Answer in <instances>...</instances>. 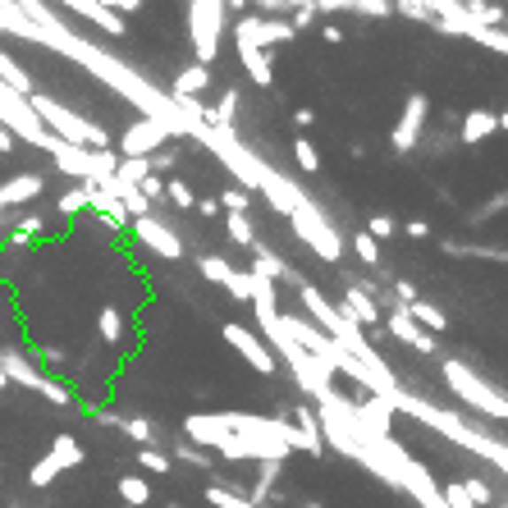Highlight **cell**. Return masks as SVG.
<instances>
[{
  "label": "cell",
  "mask_w": 508,
  "mask_h": 508,
  "mask_svg": "<svg viewBox=\"0 0 508 508\" xmlns=\"http://www.w3.org/2000/svg\"><path fill=\"white\" fill-rule=\"evenodd\" d=\"M183 435L197 449H216L220 458H252V463H284L293 449L312 453L307 435L284 417H252V412H193Z\"/></svg>",
  "instance_id": "6da1fadb"
},
{
  "label": "cell",
  "mask_w": 508,
  "mask_h": 508,
  "mask_svg": "<svg viewBox=\"0 0 508 508\" xmlns=\"http://www.w3.org/2000/svg\"><path fill=\"white\" fill-rule=\"evenodd\" d=\"M28 105H33V115H37L50 133H56V138L78 142V147H92V151H105V147H111V133H105L101 124H92V119H83L78 111H69V105H60L56 96L33 92Z\"/></svg>",
  "instance_id": "7a4b0ae2"
},
{
  "label": "cell",
  "mask_w": 508,
  "mask_h": 508,
  "mask_svg": "<svg viewBox=\"0 0 508 508\" xmlns=\"http://www.w3.org/2000/svg\"><path fill=\"white\" fill-rule=\"evenodd\" d=\"M440 376H444V385L453 389V398H463L467 408L486 412V417H495V421H508V398H504V389L490 385V381H481L467 362L444 358V362H440Z\"/></svg>",
  "instance_id": "3957f363"
},
{
  "label": "cell",
  "mask_w": 508,
  "mask_h": 508,
  "mask_svg": "<svg viewBox=\"0 0 508 508\" xmlns=\"http://www.w3.org/2000/svg\"><path fill=\"white\" fill-rule=\"evenodd\" d=\"M0 124H5V133H14V138H23L28 147H37V151H60L65 147V138H56L37 115H33V105H28V96L23 92H14V88H5L0 83Z\"/></svg>",
  "instance_id": "277c9868"
},
{
  "label": "cell",
  "mask_w": 508,
  "mask_h": 508,
  "mask_svg": "<svg viewBox=\"0 0 508 508\" xmlns=\"http://www.w3.org/2000/svg\"><path fill=\"white\" fill-rule=\"evenodd\" d=\"M225 0H189V42L197 65H211L220 56V33H225Z\"/></svg>",
  "instance_id": "5b68a950"
},
{
  "label": "cell",
  "mask_w": 508,
  "mask_h": 508,
  "mask_svg": "<svg viewBox=\"0 0 508 508\" xmlns=\"http://www.w3.org/2000/svg\"><path fill=\"white\" fill-rule=\"evenodd\" d=\"M289 229L298 234V243H307L320 261H339L343 257V234L330 225V216L316 202L303 211H289Z\"/></svg>",
  "instance_id": "8992f818"
},
{
  "label": "cell",
  "mask_w": 508,
  "mask_h": 508,
  "mask_svg": "<svg viewBox=\"0 0 508 508\" xmlns=\"http://www.w3.org/2000/svg\"><path fill=\"white\" fill-rule=\"evenodd\" d=\"M50 160H56V170L69 174V179H83V183H105L115 174L119 156L105 147V151H92V147H78V142H65L60 151H50Z\"/></svg>",
  "instance_id": "52a82bcc"
},
{
  "label": "cell",
  "mask_w": 508,
  "mask_h": 508,
  "mask_svg": "<svg viewBox=\"0 0 508 508\" xmlns=\"http://www.w3.org/2000/svg\"><path fill=\"white\" fill-rule=\"evenodd\" d=\"M293 37V23L289 19H261V14H243L234 23V50H275L289 46Z\"/></svg>",
  "instance_id": "ba28073f"
},
{
  "label": "cell",
  "mask_w": 508,
  "mask_h": 508,
  "mask_svg": "<svg viewBox=\"0 0 508 508\" xmlns=\"http://www.w3.org/2000/svg\"><path fill=\"white\" fill-rule=\"evenodd\" d=\"M78 463H83V444H78V435H56L50 440V453L46 458H37L33 463V472H28V486H50L60 472H73Z\"/></svg>",
  "instance_id": "9c48e42d"
},
{
  "label": "cell",
  "mask_w": 508,
  "mask_h": 508,
  "mask_svg": "<svg viewBox=\"0 0 508 508\" xmlns=\"http://www.w3.org/2000/svg\"><path fill=\"white\" fill-rule=\"evenodd\" d=\"M225 343L243 358L252 371H261V376H275L280 371V358L271 353V343H261V335H252L248 326H234V320H225Z\"/></svg>",
  "instance_id": "30bf717a"
},
{
  "label": "cell",
  "mask_w": 508,
  "mask_h": 508,
  "mask_svg": "<svg viewBox=\"0 0 508 508\" xmlns=\"http://www.w3.org/2000/svg\"><path fill=\"white\" fill-rule=\"evenodd\" d=\"M0 371H5V381H19V385L37 389L42 398H50L56 408H69V404H73V398H69V389H65L60 381H46L37 366H28V362H23V358H14V353H5V358H0Z\"/></svg>",
  "instance_id": "8fae6325"
},
{
  "label": "cell",
  "mask_w": 508,
  "mask_h": 508,
  "mask_svg": "<svg viewBox=\"0 0 508 508\" xmlns=\"http://www.w3.org/2000/svg\"><path fill=\"white\" fill-rule=\"evenodd\" d=\"M426 115H431V101H426L421 92H412L408 101H404V115H398V124H394V133H389V147L398 151V156H408L417 142H421V128H426Z\"/></svg>",
  "instance_id": "7c38bea8"
},
{
  "label": "cell",
  "mask_w": 508,
  "mask_h": 508,
  "mask_svg": "<svg viewBox=\"0 0 508 508\" xmlns=\"http://www.w3.org/2000/svg\"><path fill=\"white\" fill-rule=\"evenodd\" d=\"M170 138H174V133H170L165 124H156V119H133V124L119 133V156H142V160H151Z\"/></svg>",
  "instance_id": "4fadbf2b"
},
{
  "label": "cell",
  "mask_w": 508,
  "mask_h": 508,
  "mask_svg": "<svg viewBox=\"0 0 508 508\" xmlns=\"http://www.w3.org/2000/svg\"><path fill=\"white\" fill-rule=\"evenodd\" d=\"M133 238H138L142 248H151L160 261H179L183 257V238L160 216H138V220H133Z\"/></svg>",
  "instance_id": "5bb4252c"
},
{
  "label": "cell",
  "mask_w": 508,
  "mask_h": 508,
  "mask_svg": "<svg viewBox=\"0 0 508 508\" xmlns=\"http://www.w3.org/2000/svg\"><path fill=\"white\" fill-rule=\"evenodd\" d=\"M197 271H202L211 284H220L229 298H238V303L252 298V271H234L225 257H197Z\"/></svg>",
  "instance_id": "9a60e30c"
},
{
  "label": "cell",
  "mask_w": 508,
  "mask_h": 508,
  "mask_svg": "<svg viewBox=\"0 0 508 508\" xmlns=\"http://www.w3.org/2000/svg\"><path fill=\"white\" fill-rule=\"evenodd\" d=\"M50 5H65V10H73L78 19L96 23V28H101V33H111V37H124V33H128L124 14H119V10H111V5H101V0H50Z\"/></svg>",
  "instance_id": "2e32d148"
},
{
  "label": "cell",
  "mask_w": 508,
  "mask_h": 508,
  "mask_svg": "<svg viewBox=\"0 0 508 508\" xmlns=\"http://www.w3.org/2000/svg\"><path fill=\"white\" fill-rule=\"evenodd\" d=\"M381 326H385L398 343H408L412 353H435V335H426V330L417 326V320L408 316V307H394V312L381 320Z\"/></svg>",
  "instance_id": "e0dca14e"
},
{
  "label": "cell",
  "mask_w": 508,
  "mask_h": 508,
  "mask_svg": "<svg viewBox=\"0 0 508 508\" xmlns=\"http://www.w3.org/2000/svg\"><path fill=\"white\" fill-rule=\"evenodd\" d=\"M495 133H499V115L486 111V105H472V111L463 115V124H458V142L463 147H481V142H490Z\"/></svg>",
  "instance_id": "ac0fdd59"
},
{
  "label": "cell",
  "mask_w": 508,
  "mask_h": 508,
  "mask_svg": "<svg viewBox=\"0 0 508 508\" xmlns=\"http://www.w3.org/2000/svg\"><path fill=\"white\" fill-rule=\"evenodd\" d=\"M343 316H349V320H358V326H381V303L376 298H371V293L366 289H358V284H343V307H339Z\"/></svg>",
  "instance_id": "d6986e66"
},
{
  "label": "cell",
  "mask_w": 508,
  "mask_h": 508,
  "mask_svg": "<svg viewBox=\"0 0 508 508\" xmlns=\"http://www.w3.org/2000/svg\"><path fill=\"white\" fill-rule=\"evenodd\" d=\"M42 189H46V174H37V170H23V174L5 179V183H0V211H10V206H23V202H33Z\"/></svg>",
  "instance_id": "ffe728a7"
},
{
  "label": "cell",
  "mask_w": 508,
  "mask_h": 508,
  "mask_svg": "<svg viewBox=\"0 0 508 508\" xmlns=\"http://www.w3.org/2000/svg\"><path fill=\"white\" fill-rule=\"evenodd\" d=\"M211 88V65H183L179 73H174V83H170V96H189V101H197L202 92Z\"/></svg>",
  "instance_id": "44dd1931"
},
{
  "label": "cell",
  "mask_w": 508,
  "mask_h": 508,
  "mask_svg": "<svg viewBox=\"0 0 508 508\" xmlns=\"http://www.w3.org/2000/svg\"><path fill=\"white\" fill-rule=\"evenodd\" d=\"M238 60H243L248 78L257 88H271L275 83V60H271V50H238Z\"/></svg>",
  "instance_id": "7402d4cb"
},
{
  "label": "cell",
  "mask_w": 508,
  "mask_h": 508,
  "mask_svg": "<svg viewBox=\"0 0 508 508\" xmlns=\"http://www.w3.org/2000/svg\"><path fill=\"white\" fill-rule=\"evenodd\" d=\"M408 316L417 320V326L426 330V335H444L449 330V316L435 307V303H426V298H417V303H408Z\"/></svg>",
  "instance_id": "603a6c76"
},
{
  "label": "cell",
  "mask_w": 508,
  "mask_h": 508,
  "mask_svg": "<svg viewBox=\"0 0 508 508\" xmlns=\"http://www.w3.org/2000/svg\"><path fill=\"white\" fill-rule=\"evenodd\" d=\"M0 83H5V88H14V92H23V96H33V92H37V88H33V78L23 73V65L10 56L5 46H0Z\"/></svg>",
  "instance_id": "cb8c5ba5"
},
{
  "label": "cell",
  "mask_w": 508,
  "mask_h": 508,
  "mask_svg": "<svg viewBox=\"0 0 508 508\" xmlns=\"http://www.w3.org/2000/svg\"><path fill=\"white\" fill-rule=\"evenodd\" d=\"M234 119H238V88H225L220 101L206 111V124L211 128H234Z\"/></svg>",
  "instance_id": "d4e9b609"
},
{
  "label": "cell",
  "mask_w": 508,
  "mask_h": 508,
  "mask_svg": "<svg viewBox=\"0 0 508 508\" xmlns=\"http://www.w3.org/2000/svg\"><path fill=\"white\" fill-rule=\"evenodd\" d=\"M252 275H266V280H293V271L271 252V248H252Z\"/></svg>",
  "instance_id": "484cf974"
},
{
  "label": "cell",
  "mask_w": 508,
  "mask_h": 508,
  "mask_svg": "<svg viewBox=\"0 0 508 508\" xmlns=\"http://www.w3.org/2000/svg\"><path fill=\"white\" fill-rule=\"evenodd\" d=\"M111 426H115V431H124L133 444H156V426H151L147 417H119V412H115Z\"/></svg>",
  "instance_id": "4316f807"
},
{
  "label": "cell",
  "mask_w": 508,
  "mask_h": 508,
  "mask_svg": "<svg viewBox=\"0 0 508 508\" xmlns=\"http://www.w3.org/2000/svg\"><path fill=\"white\" fill-rule=\"evenodd\" d=\"M119 499L128 504V508H147L151 504V481H142V476H119Z\"/></svg>",
  "instance_id": "83f0119b"
},
{
  "label": "cell",
  "mask_w": 508,
  "mask_h": 508,
  "mask_svg": "<svg viewBox=\"0 0 508 508\" xmlns=\"http://www.w3.org/2000/svg\"><path fill=\"white\" fill-rule=\"evenodd\" d=\"M220 220H225V234L234 238L238 248H257V229H252V220H248V216H234V211H225Z\"/></svg>",
  "instance_id": "f1b7e54d"
},
{
  "label": "cell",
  "mask_w": 508,
  "mask_h": 508,
  "mask_svg": "<svg viewBox=\"0 0 508 508\" xmlns=\"http://www.w3.org/2000/svg\"><path fill=\"white\" fill-rule=\"evenodd\" d=\"M96 335H101L105 343H119V339H124V312H119V307H101V312H96Z\"/></svg>",
  "instance_id": "f546056e"
},
{
  "label": "cell",
  "mask_w": 508,
  "mask_h": 508,
  "mask_svg": "<svg viewBox=\"0 0 508 508\" xmlns=\"http://www.w3.org/2000/svg\"><path fill=\"white\" fill-rule=\"evenodd\" d=\"M467 42L486 46V50H495V56H504V60H508V28H481V23H476Z\"/></svg>",
  "instance_id": "4dcf8cb0"
},
{
  "label": "cell",
  "mask_w": 508,
  "mask_h": 508,
  "mask_svg": "<svg viewBox=\"0 0 508 508\" xmlns=\"http://www.w3.org/2000/svg\"><path fill=\"white\" fill-rule=\"evenodd\" d=\"M293 160H298V170L303 174H320V151H316V142L312 138H293Z\"/></svg>",
  "instance_id": "1f68e13d"
},
{
  "label": "cell",
  "mask_w": 508,
  "mask_h": 508,
  "mask_svg": "<svg viewBox=\"0 0 508 508\" xmlns=\"http://www.w3.org/2000/svg\"><path fill=\"white\" fill-rule=\"evenodd\" d=\"M138 463H142L151 476H170V472H174V458H170V453H160L156 444H142V449H138Z\"/></svg>",
  "instance_id": "d6a6232c"
},
{
  "label": "cell",
  "mask_w": 508,
  "mask_h": 508,
  "mask_svg": "<svg viewBox=\"0 0 508 508\" xmlns=\"http://www.w3.org/2000/svg\"><path fill=\"white\" fill-rule=\"evenodd\" d=\"M88 202H92V183H78V189H69L56 202V211H60V216H78V211H88Z\"/></svg>",
  "instance_id": "836d02e7"
},
{
  "label": "cell",
  "mask_w": 508,
  "mask_h": 508,
  "mask_svg": "<svg viewBox=\"0 0 508 508\" xmlns=\"http://www.w3.org/2000/svg\"><path fill=\"white\" fill-rule=\"evenodd\" d=\"M206 504H211V508H261V504H252L248 495H234V490H225V486H206Z\"/></svg>",
  "instance_id": "e575fe53"
},
{
  "label": "cell",
  "mask_w": 508,
  "mask_h": 508,
  "mask_svg": "<svg viewBox=\"0 0 508 508\" xmlns=\"http://www.w3.org/2000/svg\"><path fill=\"white\" fill-rule=\"evenodd\" d=\"M444 252H449V257H481V261L508 266V252H504V248H463V243H444Z\"/></svg>",
  "instance_id": "d590c367"
},
{
  "label": "cell",
  "mask_w": 508,
  "mask_h": 508,
  "mask_svg": "<svg viewBox=\"0 0 508 508\" xmlns=\"http://www.w3.org/2000/svg\"><path fill=\"white\" fill-rule=\"evenodd\" d=\"M165 197H170L179 211H197V193H193L183 179H170V183H165Z\"/></svg>",
  "instance_id": "8d00e7d4"
},
{
  "label": "cell",
  "mask_w": 508,
  "mask_h": 508,
  "mask_svg": "<svg viewBox=\"0 0 508 508\" xmlns=\"http://www.w3.org/2000/svg\"><path fill=\"white\" fill-rule=\"evenodd\" d=\"M504 206H508V189H499V193H495L490 202H481V206L472 211V216H467V220H472V225H486V220H495V216H499V211H504Z\"/></svg>",
  "instance_id": "74e56055"
},
{
  "label": "cell",
  "mask_w": 508,
  "mask_h": 508,
  "mask_svg": "<svg viewBox=\"0 0 508 508\" xmlns=\"http://www.w3.org/2000/svg\"><path fill=\"white\" fill-rule=\"evenodd\" d=\"M353 252L362 257V266H376V261H381V243H376V238H371L366 229L353 234Z\"/></svg>",
  "instance_id": "f35d334b"
},
{
  "label": "cell",
  "mask_w": 508,
  "mask_h": 508,
  "mask_svg": "<svg viewBox=\"0 0 508 508\" xmlns=\"http://www.w3.org/2000/svg\"><path fill=\"white\" fill-rule=\"evenodd\" d=\"M353 14H366V19H385L394 14V0H349Z\"/></svg>",
  "instance_id": "ab89813d"
},
{
  "label": "cell",
  "mask_w": 508,
  "mask_h": 508,
  "mask_svg": "<svg viewBox=\"0 0 508 508\" xmlns=\"http://www.w3.org/2000/svg\"><path fill=\"white\" fill-rule=\"evenodd\" d=\"M316 19H320V14L312 10V0H298V5L289 10V23H293V33H307V28H312Z\"/></svg>",
  "instance_id": "60d3db41"
},
{
  "label": "cell",
  "mask_w": 508,
  "mask_h": 508,
  "mask_svg": "<svg viewBox=\"0 0 508 508\" xmlns=\"http://www.w3.org/2000/svg\"><path fill=\"white\" fill-rule=\"evenodd\" d=\"M463 490H467V499H472L476 508H490V504H495L490 486H486V481H481V476H467V481H463Z\"/></svg>",
  "instance_id": "b9f144b4"
},
{
  "label": "cell",
  "mask_w": 508,
  "mask_h": 508,
  "mask_svg": "<svg viewBox=\"0 0 508 508\" xmlns=\"http://www.w3.org/2000/svg\"><path fill=\"white\" fill-rule=\"evenodd\" d=\"M440 499H444L449 508H476V504L467 499V490H463V481H444V486H440Z\"/></svg>",
  "instance_id": "7bdbcfd3"
},
{
  "label": "cell",
  "mask_w": 508,
  "mask_h": 508,
  "mask_svg": "<svg viewBox=\"0 0 508 508\" xmlns=\"http://www.w3.org/2000/svg\"><path fill=\"white\" fill-rule=\"evenodd\" d=\"M248 189H225L220 193V211H234V216H248Z\"/></svg>",
  "instance_id": "ee69618b"
},
{
  "label": "cell",
  "mask_w": 508,
  "mask_h": 508,
  "mask_svg": "<svg viewBox=\"0 0 508 508\" xmlns=\"http://www.w3.org/2000/svg\"><path fill=\"white\" fill-rule=\"evenodd\" d=\"M394 14H404V19H417V23H431V28H435V19H431V10H426L421 0H394Z\"/></svg>",
  "instance_id": "f6af8a7d"
},
{
  "label": "cell",
  "mask_w": 508,
  "mask_h": 508,
  "mask_svg": "<svg viewBox=\"0 0 508 508\" xmlns=\"http://www.w3.org/2000/svg\"><path fill=\"white\" fill-rule=\"evenodd\" d=\"M42 229H46V225H42V216H23V220L14 225V243L23 248V243H28V238H37Z\"/></svg>",
  "instance_id": "bcb514c9"
},
{
  "label": "cell",
  "mask_w": 508,
  "mask_h": 508,
  "mask_svg": "<svg viewBox=\"0 0 508 508\" xmlns=\"http://www.w3.org/2000/svg\"><path fill=\"white\" fill-rule=\"evenodd\" d=\"M394 229H398V225H394V216H385V211H376V216H371V229H366V234H371V238H376V243H381V238H389Z\"/></svg>",
  "instance_id": "7dc6e473"
},
{
  "label": "cell",
  "mask_w": 508,
  "mask_h": 508,
  "mask_svg": "<svg viewBox=\"0 0 508 508\" xmlns=\"http://www.w3.org/2000/svg\"><path fill=\"white\" fill-rule=\"evenodd\" d=\"M179 458H183V463H193V467H211V453L197 449V444H189V440L179 444Z\"/></svg>",
  "instance_id": "c3c4849f"
},
{
  "label": "cell",
  "mask_w": 508,
  "mask_h": 508,
  "mask_svg": "<svg viewBox=\"0 0 508 508\" xmlns=\"http://www.w3.org/2000/svg\"><path fill=\"white\" fill-rule=\"evenodd\" d=\"M138 193H142V197H147V202H156V197H160V193H165V183H160V179H156V174H147V179H142V183H138Z\"/></svg>",
  "instance_id": "681fc988"
},
{
  "label": "cell",
  "mask_w": 508,
  "mask_h": 508,
  "mask_svg": "<svg viewBox=\"0 0 508 508\" xmlns=\"http://www.w3.org/2000/svg\"><path fill=\"white\" fill-rule=\"evenodd\" d=\"M312 10L316 14H339V10H349V0H312Z\"/></svg>",
  "instance_id": "f907efd6"
},
{
  "label": "cell",
  "mask_w": 508,
  "mask_h": 508,
  "mask_svg": "<svg viewBox=\"0 0 508 508\" xmlns=\"http://www.w3.org/2000/svg\"><path fill=\"white\" fill-rule=\"evenodd\" d=\"M316 33H320V42H330V46H339V42H343V28H339V23H320Z\"/></svg>",
  "instance_id": "816d5d0a"
},
{
  "label": "cell",
  "mask_w": 508,
  "mask_h": 508,
  "mask_svg": "<svg viewBox=\"0 0 508 508\" xmlns=\"http://www.w3.org/2000/svg\"><path fill=\"white\" fill-rule=\"evenodd\" d=\"M316 124V111L312 105H298V111H293V128H312Z\"/></svg>",
  "instance_id": "f5cc1de1"
},
{
  "label": "cell",
  "mask_w": 508,
  "mask_h": 508,
  "mask_svg": "<svg viewBox=\"0 0 508 508\" xmlns=\"http://www.w3.org/2000/svg\"><path fill=\"white\" fill-rule=\"evenodd\" d=\"M394 293H398V303H404V307H408V303H417V298H421V293H417V289H412V284H408V280H398V284H394Z\"/></svg>",
  "instance_id": "db71d44e"
},
{
  "label": "cell",
  "mask_w": 508,
  "mask_h": 508,
  "mask_svg": "<svg viewBox=\"0 0 508 508\" xmlns=\"http://www.w3.org/2000/svg\"><path fill=\"white\" fill-rule=\"evenodd\" d=\"M197 211H202L206 220H220V202H216V197H206V202L197 197Z\"/></svg>",
  "instance_id": "11a10c76"
},
{
  "label": "cell",
  "mask_w": 508,
  "mask_h": 508,
  "mask_svg": "<svg viewBox=\"0 0 508 508\" xmlns=\"http://www.w3.org/2000/svg\"><path fill=\"white\" fill-rule=\"evenodd\" d=\"M174 165V151H165V147H160L156 156H151V170H170Z\"/></svg>",
  "instance_id": "9f6ffc18"
},
{
  "label": "cell",
  "mask_w": 508,
  "mask_h": 508,
  "mask_svg": "<svg viewBox=\"0 0 508 508\" xmlns=\"http://www.w3.org/2000/svg\"><path fill=\"white\" fill-rule=\"evenodd\" d=\"M37 358H42L46 366H60V362H65V353H60V349H37Z\"/></svg>",
  "instance_id": "6f0895ef"
},
{
  "label": "cell",
  "mask_w": 508,
  "mask_h": 508,
  "mask_svg": "<svg viewBox=\"0 0 508 508\" xmlns=\"http://www.w3.org/2000/svg\"><path fill=\"white\" fill-rule=\"evenodd\" d=\"M408 238H431V225H426V220H408Z\"/></svg>",
  "instance_id": "680465c9"
},
{
  "label": "cell",
  "mask_w": 508,
  "mask_h": 508,
  "mask_svg": "<svg viewBox=\"0 0 508 508\" xmlns=\"http://www.w3.org/2000/svg\"><path fill=\"white\" fill-rule=\"evenodd\" d=\"M14 151V133H5V124H0V156Z\"/></svg>",
  "instance_id": "91938a15"
},
{
  "label": "cell",
  "mask_w": 508,
  "mask_h": 508,
  "mask_svg": "<svg viewBox=\"0 0 508 508\" xmlns=\"http://www.w3.org/2000/svg\"><path fill=\"white\" fill-rule=\"evenodd\" d=\"M248 5H252V0H225V10H234V14H243Z\"/></svg>",
  "instance_id": "94428289"
},
{
  "label": "cell",
  "mask_w": 508,
  "mask_h": 508,
  "mask_svg": "<svg viewBox=\"0 0 508 508\" xmlns=\"http://www.w3.org/2000/svg\"><path fill=\"white\" fill-rule=\"evenodd\" d=\"M499 128H504V133H508V111H499Z\"/></svg>",
  "instance_id": "6125c7cd"
},
{
  "label": "cell",
  "mask_w": 508,
  "mask_h": 508,
  "mask_svg": "<svg viewBox=\"0 0 508 508\" xmlns=\"http://www.w3.org/2000/svg\"><path fill=\"white\" fill-rule=\"evenodd\" d=\"M5 385H10V381H5V371H0V389H5Z\"/></svg>",
  "instance_id": "be15d7a7"
},
{
  "label": "cell",
  "mask_w": 508,
  "mask_h": 508,
  "mask_svg": "<svg viewBox=\"0 0 508 508\" xmlns=\"http://www.w3.org/2000/svg\"><path fill=\"white\" fill-rule=\"evenodd\" d=\"M490 508H508V504H499V499H495V504H490Z\"/></svg>",
  "instance_id": "e7e4bbea"
},
{
  "label": "cell",
  "mask_w": 508,
  "mask_h": 508,
  "mask_svg": "<svg viewBox=\"0 0 508 508\" xmlns=\"http://www.w3.org/2000/svg\"><path fill=\"white\" fill-rule=\"evenodd\" d=\"M303 508H320V504H303Z\"/></svg>",
  "instance_id": "03108f58"
},
{
  "label": "cell",
  "mask_w": 508,
  "mask_h": 508,
  "mask_svg": "<svg viewBox=\"0 0 508 508\" xmlns=\"http://www.w3.org/2000/svg\"><path fill=\"white\" fill-rule=\"evenodd\" d=\"M124 508H128V504H124Z\"/></svg>",
  "instance_id": "003e7915"
}]
</instances>
